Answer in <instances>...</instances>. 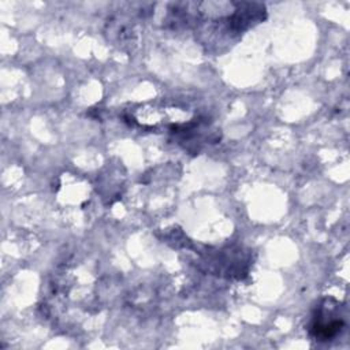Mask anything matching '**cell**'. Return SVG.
<instances>
[{
    "label": "cell",
    "mask_w": 350,
    "mask_h": 350,
    "mask_svg": "<svg viewBox=\"0 0 350 350\" xmlns=\"http://www.w3.org/2000/svg\"><path fill=\"white\" fill-rule=\"evenodd\" d=\"M338 310V304H332V299H324L314 309L309 332L316 340H331L342 331L345 323Z\"/></svg>",
    "instance_id": "6da1fadb"
}]
</instances>
